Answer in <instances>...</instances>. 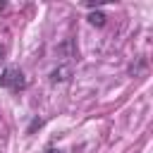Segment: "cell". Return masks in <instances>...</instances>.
Listing matches in <instances>:
<instances>
[{
	"instance_id": "cell-1",
	"label": "cell",
	"mask_w": 153,
	"mask_h": 153,
	"mask_svg": "<svg viewBox=\"0 0 153 153\" xmlns=\"http://www.w3.org/2000/svg\"><path fill=\"white\" fill-rule=\"evenodd\" d=\"M0 86L10 91H24L26 88V76L19 67H5L0 74Z\"/></svg>"
},
{
	"instance_id": "cell-3",
	"label": "cell",
	"mask_w": 153,
	"mask_h": 153,
	"mask_svg": "<svg viewBox=\"0 0 153 153\" xmlns=\"http://www.w3.org/2000/svg\"><path fill=\"white\" fill-rule=\"evenodd\" d=\"M88 22H91L93 26H103V24H105V14H103V12H91V14H88Z\"/></svg>"
},
{
	"instance_id": "cell-4",
	"label": "cell",
	"mask_w": 153,
	"mask_h": 153,
	"mask_svg": "<svg viewBox=\"0 0 153 153\" xmlns=\"http://www.w3.org/2000/svg\"><path fill=\"white\" fill-rule=\"evenodd\" d=\"M45 153H62V151H60V148H53V146H50V148H48Z\"/></svg>"
},
{
	"instance_id": "cell-2",
	"label": "cell",
	"mask_w": 153,
	"mask_h": 153,
	"mask_svg": "<svg viewBox=\"0 0 153 153\" xmlns=\"http://www.w3.org/2000/svg\"><path fill=\"white\" fill-rule=\"evenodd\" d=\"M69 76H72V67H67V65H62V67H57V69L50 72V81H53V84H57V81H67Z\"/></svg>"
}]
</instances>
